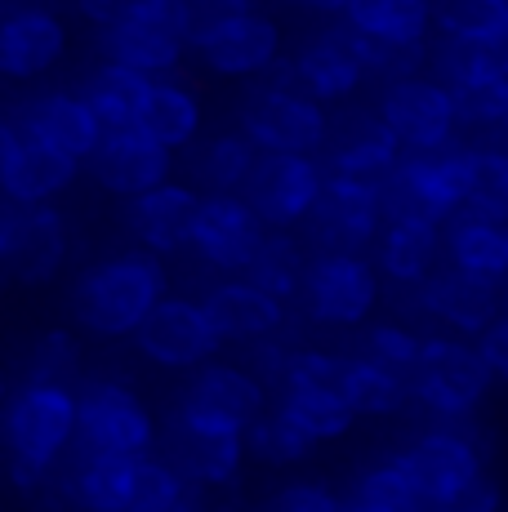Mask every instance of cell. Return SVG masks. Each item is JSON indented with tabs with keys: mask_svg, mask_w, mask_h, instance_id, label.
I'll return each instance as SVG.
<instances>
[{
	"mask_svg": "<svg viewBox=\"0 0 508 512\" xmlns=\"http://www.w3.org/2000/svg\"><path fill=\"white\" fill-rule=\"evenodd\" d=\"M299 294L321 326H361L379 303V277L366 254H312L299 277Z\"/></svg>",
	"mask_w": 508,
	"mask_h": 512,
	"instance_id": "obj_10",
	"label": "cell"
},
{
	"mask_svg": "<svg viewBox=\"0 0 508 512\" xmlns=\"http://www.w3.org/2000/svg\"><path fill=\"white\" fill-rule=\"evenodd\" d=\"M326 170L317 156H286V152H259L241 183V201L254 210V219L268 232H290L295 223L308 219L317 205Z\"/></svg>",
	"mask_w": 508,
	"mask_h": 512,
	"instance_id": "obj_9",
	"label": "cell"
},
{
	"mask_svg": "<svg viewBox=\"0 0 508 512\" xmlns=\"http://www.w3.org/2000/svg\"><path fill=\"white\" fill-rule=\"evenodd\" d=\"M76 174H81V165L72 156L36 139H23L14 130V147H9L5 170H0V196L9 205H50L76 183Z\"/></svg>",
	"mask_w": 508,
	"mask_h": 512,
	"instance_id": "obj_26",
	"label": "cell"
},
{
	"mask_svg": "<svg viewBox=\"0 0 508 512\" xmlns=\"http://www.w3.org/2000/svg\"><path fill=\"white\" fill-rule=\"evenodd\" d=\"M170 512H201V508H197V504H192V499H183V504H174Z\"/></svg>",
	"mask_w": 508,
	"mask_h": 512,
	"instance_id": "obj_56",
	"label": "cell"
},
{
	"mask_svg": "<svg viewBox=\"0 0 508 512\" xmlns=\"http://www.w3.org/2000/svg\"><path fill=\"white\" fill-rule=\"evenodd\" d=\"M254 147L246 134H219V139L205 143L201 152V183L210 187V196H237L241 183H246L250 165H254Z\"/></svg>",
	"mask_w": 508,
	"mask_h": 512,
	"instance_id": "obj_38",
	"label": "cell"
},
{
	"mask_svg": "<svg viewBox=\"0 0 508 512\" xmlns=\"http://www.w3.org/2000/svg\"><path fill=\"white\" fill-rule=\"evenodd\" d=\"M130 5H134V0H81V14L94 18L99 27H112Z\"/></svg>",
	"mask_w": 508,
	"mask_h": 512,
	"instance_id": "obj_51",
	"label": "cell"
},
{
	"mask_svg": "<svg viewBox=\"0 0 508 512\" xmlns=\"http://www.w3.org/2000/svg\"><path fill=\"white\" fill-rule=\"evenodd\" d=\"M464 210L508 219V156L500 147H473V187H468Z\"/></svg>",
	"mask_w": 508,
	"mask_h": 512,
	"instance_id": "obj_39",
	"label": "cell"
},
{
	"mask_svg": "<svg viewBox=\"0 0 508 512\" xmlns=\"http://www.w3.org/2000/svg\"><path fill=\"white\" fill-rule=\"evenodd\" d=\"M348 27L379 45H428L433 0H348Z\"/></svg>",
	"mask_w": 508,
	"mask_h": 512,
	"instance_id": "obj_30",
	"label": "cell"
},
{
	"mask_svg": "<svg viewBox=\"0 0 508 512\" xmlns=\"http://www.w3.org/2000/svg\"><path fill=\"white\" fill-rule=\"evenodd\" d=\"M161 259L148 250H125L112 259H99L72 285V317L81 330L99 339H125L143 326V317L165 299Z\"/></svg>",
	"mask_w": 508,
	"mask_h": 512,
	"instance_id": "obj_1",
	"label": "cell"
},
{
	"mask_svg": "<svg viewBox=\"0 0 508 512\" xmlns=\"http://www.w3.org/2000/svg\"><path fill=\"white\" fill-rule=\"evenodd\" d=\"M500 152H504V156H508V143H504V147H500Z\"/></svg>",
	"mask_w": 508,
	"mask_h": 512,
	"instance_id": "obj_60",
	"label": "cell"
},
{
	"mask_svg": "<svg viewBox=\"0 0 508 512\" xmlns=\"http://www.w3.org/2000/svg\"><path fill=\"white\" fill-rule=\"evenodd\" d=\"M165 446H170V464L174 472L197 486H223V481L237 477L241 459H246V441H241V428H228V423H214L201 415H188V410H174L170 432H165Z\"/></svg>",
	"mask_w": 508,
	"mask_h": 512,
	"instance_id": "obj_14",
	"label": "cell"
},
{
	"mask_svg": "<svg viewBox=\"0 0 508 512\" xmlns=\"http://www.w3.org/2000/svg\"><path fill=\"white\" fill-rule=\"evenodd\" d=\"M134 343H139V352L152 366H165V370H197L223 348L219 334L205 321L201 303L174 299V294H165L143 317V326L134 330Z\"/></svg>",
	"mask_w": 508,
	"mask_h": 512,
	"instance_id": "obj_13",
	"label": "cell"
},
{
	"mask_svg": "<svg viewBox=\"0 0 508 512\" xmlns=\"http://www.w3.org/2000/svg\"><path fill=\"white\" fill-rule=\"evenodd\" d=\"M9 228H14V205L0 201V290L9 285Z\"/></svg>",
	"mask_w": 508,
	"mask_h": 512,
	"instance_id": "obj_52",
	"label": "cell"
},
{
	"mask_svg": "<svg viewBox=\"0 0 508 512\" xmlns=\"http://www.w3.org/2000/svg\"><path fill=\"white\" fill-rule=\"evenodd\" d=\"M156 441V419L148 401L116 379H94L76 392V446L81 455L143 459Z\"/></svg>",
	"mask_w": 508,
	"mask_h": 512,
	"instance_id": "obj_5",
	"label": "cell"
},
{
	"mask_svg": "<svg viewBox=\"0 0 508 512\" xmlns=\"http://www.w3.org/2000/svg\"><path fill=\"white\" fill-rule=\"evenodd\" d=\"M290 76H295V85L308 98H317L326 107V103L353 98L361 90V81H366V67L353 54V41H348V27H344V32H326L299 49L290 58Z\"/></svg>",
	"mask_w": 508,
	"mask_h": 512,
	"instance_id": "obj_27",
	"label": "cell"
},
{
	"mask_svg": "<svg viewBox=\"0 0 508 512\" xmlns=\"http://www.w3.org/2000/svg\"><path fill=\"white\" fill-rule=\"evenodd\" d=\"M299 277H304V250H299V241L290 232H268L263 245L254 250L246 281L254 290L272 294L277 303H286L290 294H299Z\"/></svg>",
	"mask_w": 508,
	"mask_h": 512,
	"instance_id": "obj_37",
	"label": "cell"
},
{
	"mask_svg": "<svg viewBox=\"0 0 508 512\" xmlns=\"http://www.w3.org/2000/svg\"><path fill=\"white\" fill-rule=\"evenodd\" d=\"M76 370H81V343L67 330H45L27 352L23 383H63V388H72Z\"/></svg>",
	"mask_w": 508,
	"mask_h": 512,
	"instance_id": "obj_40",
	"label": "cell"
},
{
	"mask_svg": "<svg viewBox=\"0 0 508 512\" xmlns=\"http://www.w3.org/2000/svg\"><path fill=\"white\" fill-rule=\"evenodd\" d=\"M241 441H246V455L263 459V464H299L312 455V441L290 428L281 415H259L241 432Z\"/></svg>",
	"mask_w": 508,
	"mask_h": 512,
	"instance_id": "obj_43",
	"label": "cell"
},
{
	"mask_svg": "<svg viewBox=\"0 0 508 512\" xmlns=\"http://www.w3.org/2000/svg\"><path fill=\"white\" fill-rule=\"evenodd\" d=\"M263 236H268V228L254 219V210L241 201V196H201L188 245L210 263V268L246 272L254 250L263 245Z\"/></svg>",
	"mask_w": 508,
	"mask_h": 512,
	"instance_id": "obj_17",
	"label": "cell"
},
{
	"mask_svg": "<svg viewBox=\"0 0 508 512\" xmlns=\"http://www.w3.org/2000/svg\"><path fill=\"white\" fill-rule=\"evenodd\" d=\"M0 441L14 486L36 490L76 446V392L63 383H23L0 406Z\"/></svg>",
	"mask_w": 508,
	"mask_h": 512,
	"instance_id": "obj_2",
	"label": "cell"
},
{
	"mask_svg": "<svg viewBox=\"0 0 508 512\" xmlns=\"http://www.w3.org/2000/svg\"><path fill=\"white\" fill-rule=\"evenodd\" d=\"M9 130V112H5V103H0V134Z\"/></svg>",
	"mask_w": 508,
	"mask_h": 512,
	"instance_id": "obj_58",
	"label": "cell"
},
{
	"mask_svg": "<svg viewBox=\"0 0 508 512\" xmlns=\"http://www.w3.org/2000/svg\"><path fill=\"white\" fill-rule=\"evenodd\" d=\"M344 512H384V508H370V504H357V499H348Z\"/></svg>",
	"mask_w": 508,
	"mask_h": 512,
	"instance_id": "obj_55",
	"label": "cell"
},
{
	"mask_svg": "<svg viewBox=\"0 0 508 512\" xmlns=\"http://www.w3.org/2000/svg\"><path fill=\"white\" fill-rule=\"evenodd\" d=\"M473 348H477V357H482L486 374L508 383V317H504V312H500V317H495L482 334H477Z\"/></svg>",
	"mask_w": 508,
	"mask_h": 512,
	"instance_id": "obj_49",
	"label": "cell"
},
{
	"mask_svg": "<svg viewBox=\"0 0 508 512\" xmlns=\"http://www.w3.org/2000/svg\"><path fill=\"white\" fill-rule=\"evenodd\" d=\"M473 187V147H433V152H402L384 183H379V214L388 219H424L442 228L464 210Z\"/></svg>",
	"mask_w": 508,
	"mask_h": 512,
	"instance_id": "obj_3",
	"label": "cell"
},
{
	"mask_svg": "<svg viewBox=\"0 0 508 512\" xmlns=\"http://www.w3.org/2000/svg\"><path fill=\"white\" fill-rule=\"evenodd\" d=\"M72 232L54 205H14L9 228V285H50L67 263Z\"/></svg>",
	"mask_w": 508,
	"mask_h": 512,
	"instance_id": "obj_21",
	"label": "cell"
},
{
	"mask_svg": "<svg viewBox=\"0 0 508 512\" xmlns=\"http://www.w3.org/2000/svg\"><path fill=\"white\" fill-rule=\"evenodd\" d=\"M482 459H486L482 437H477L473 423L442 419L433 432H424L415 446H406L393 464L406 472L410 486L419 490V499H424L428 512H433L437 504H446L455 490H464L477 472H486Z\"/></svg>",
	"mask_w": 508,
	"mask_h": 512,
	"instance_id": "obj_6",
	"label": "cell"
},
{
	"mask_svg": "<svg viewBox=\"0 0 508 512\" xmlns=\"http://www.w3.org/2000/svg\"><path fill=\"white\" fill-rule=\"evenodd\" d=\"M379 272L402 290H415L437 272L442 259V228L424 219H388L379 228Z\"/></svg>",
	"mask_w": 508,
	"mask_h": 512,
	"instance_id": "obj_29",
	"label": "cell"
},
{
	"mask_svg": "<svg viewBox=\"0 0 508 512\" xmlns=\"http://www.w3.org/2000/svg\"><path fill=\"white\" fill-rule=\"evenodd\" d=\"M201 312L219 343H263L286 326V303L254 290L250 281H223L201 299Z\"/></svg>",
	"mask_w": 508,
	"mask_h": 512,
	"instance_id": "obj_25",
	"label": "cell"
},
{
	"mask_svg": "<svg viewBox=\"0 0 508 512\" xmlns=\"http://www.w3.org/2000/svg\"><path fill=\"white\" fill-rule=\"evenodd\" d=\"M148 90H152L148 76L130 72V67L103 63L99 72L85 81L81 98H85V107L99 116L103 130H130V125H139V112H143V103H148Z\"/></svg>",
	"mask_w": 508,
	"mask_h": 512,
	"instance_id": "obj_34",
	"label": "cell"
},
{
	"mask_svg": "<svg viewBox=\"0 0 508 512\" xmlns=\"http://www.w3.org/2000/svg\"><path fill=\"white\" fill-rule=\"evenodd\" d=\"M433 27L442 41L495 45L508 36V0H433Z\"/></svg>",
	"mask_w": 508,
	"mask_h": 512,
	"instance_id": "obj_36",
	"label": "cell"
},
{
	"mask_svg": "<svg viewBox=\"0 0 508 512\" xmlns=\"http://www.w3.org/2000/svg\"><path fill=\"white\" fill-rule=\"evenodd\" d=\"M9 392H14V388H9V370L0 366V406H5V401H9Z\"/></svg>",
	"mask_w": 508,
	"mask_h": 512,
	"instance_id": "obj_54",
	"label": "cell"
},
{
	"mask_svg": "<svg viewBox=\"0 0 508 512\" xmlns=\"http://www.w3.org/2000/svg\"><path fill=\"white\" fill-rule=\"evenodd\" d=\"M268 81L250 90L241 107V134L254 152H286V156H317L326 147L330 116L317 98H308L290 76V63L263 72Z\"/></svg>",
	"mask_w": 508,
	"mask_h": 512,
	"instance_id": "obj_4",
	"label": "cell"
},
{
	"mask_svg": "<svg viewBox=\"0 0 508 512\" xmlns=\"http://www.w3.org/2000/svg\"><path fill=\"white\" fill-rule=\"evenodd\" d=\"M451 103H455L459 125H486V130H504L508 125V81L504 76H482V81L455 85Z\"/></svg>",
	"mask_w": 508,
	"mask_h": 512,
	"instance_id": "obj_41",
	"label": "cell"
},
{
	"mask_svg": "<svg viewBox=\"0 0 508 512\" xmlns=\"http://www.w3.org/2000/svg\"><path fill=\"white\" fill-rule=\"evenodd\" d=\"M335 392L344 397V406L353 410V415H397V410L410 401V383L402 374L375 366V361L366 357H339V383Z\"/></svg>",
	"mask_w": 508,
	"mask_h": 512,
	"instance_id": "obj_33",
	"label": "cell"
},
{
	"mask_svg": "<svg viewBox=\"0 0 508 512\" xmlns=\"http://www.w3.org/2000/svg\"><path fill=\"white\" fill-rule=\"evenodd\" d=\"M379 121L402 143V152H433V147L455 143V125H459L451 90L442 81H433V76H406V81L384 85Z\"/></svg>",
	"mask_w": 508,
	"mask_h": 512,
	"instance_id": "obj_11",
	"label": "cell"
},
{
	"mask_svg": "<svg viewBox=\"0 0 508 512\" xmlns=\"http://www.w3.org/2000/svg\"><path fill=\"white\" fill-rule=\"evenodd\" d=\"M415 303L433 321H446L455 334H482L500 317V285L468 277V272H455V268H442L424 285H415Z\"/></svg>",
	"mask_w": 508,
	"mask_h": 512,
	"instance_id": "obj_24",
	"label": "cell"
},
{
	"mask_svg": "<svg viewBox=\"0 0 508 512\" xmlns=\"http://www.w3.org/2000/svg\"><path fill=\"white\" fill-rule=\"evenodd\" d=\"M188 499V486L183 477L174 472L165 459H134V499H130V512H170L174 504Z\"/></svg>",
	"mask_w": 508,
	"mask_h": 512,
	"instance_id": "obj_44",
	"label": "cell"
},
{
	"mask_svg": "<svg viewBox=\"0 0 508 512\" xmlns=\"http://www.w3.org/2000/svg\"><path fill=\"white\" fill-rule=\"evenodd\" d=\"M442 245L451 254L455 272H468V277H482L495 285L508 281V219H486V214L459 210L446 219Z\"/></svg>",
	"mask_w": 508,
	"mask_h": 512,
	"instance_id": "obj_28",
	"label": "cell"
},
{
	"mask_svg": "<svg viewBox=\"0 0 508 512\" xmlns=\"http://www.w3.org/2000/svg\"><path fill=\"white\" fill-rule=\"evenodd\" d=\"M67 54V27L45 5L0 9V76L5 81H36Z\"/></svg>",
	"mask_w": 508,
	"mask_h": 512,
	"instance_id": "obj_19",
	"label": "cell"
},
{
	"mask_svg": "<svg viewBox=\"0 0 508 512\" xmlns=\"http://www.w3.org/2000/svg\"><path fill=\"white\" fill-rule=\"evenodd\" d=\"M286 361H290V348H281V343L277 339H263V343H254V348H250V374H254V379H259V383H281V379H286Z\"/></svg>",
	"mask_w": 508,
	"mask_h": 512,
	"instance_id": "obj_50",
	"label": "cell"
},
{
	"mask_svg": "<svg viewBox=\"0 0 508 512\" xmlns=\"http://www.w3.org/2000/svg\"><path fill=\"white\" fill-rule=\"evenodd\" d=\"M263 406H268V388L250 370L219 366V361H205V366L192 370L179 401V410H188V415L228 423V428H241V432L263 415Z\"/></svg>",
	"mask_w": 508,
	"mask_h": 512,
	"instance_id": "obj_22",
	"label": "cell"
},
{
	"mask_svg": "<svg viewBox=\"0 0 508 512\" xmlns=\"http://www.w3.org/2000/svg\"><path fill=\"white\" fill-rule=\"evenodd\" d=\"M152 5H174V0H152Z\"/></svg>",
	"mask_w": 508,
	"mask_h": 512,
	"instance_id": "obj_59",
	"label": "cell"
},
{
	"mask_svg": "<svg viewBox=\"0 0 508 512\" xmlns=\"http://www.w3.org/2000/svg\"><path fill=\"white\" fill-rule=\"evenodd\" d=\"M192 49L219 76H263L281 63V27L268 14L250 9V14H232L205 27L201 36H192Z\"/></svg>",
	"mask_w": 508,
	"mask_h": 512,
	"instance_id": "obj_16",
	"label": "cell"
},
{
	"mask_svg": "<svg viewBox=\"0 0 508 512\" xmlns=\"http://www.w3.org/2000/svg\"><path fill=\"white\" fill-rule=\"evenodd\" d=\"M277 415L295 432H304L312 446H317V441H339L357 419L335 388H317V383H281Z\"/></svg>",
	"mask_w": 508,
	"mask_h": 512,
	"instance_id": "obj_31",
	"label": "cell"
},
{
	"mask_svg": "<svg viewBox=\"0 0 508 512\" xmlns=\"http://www.w3.org/2000/svg\"><path fill=\"white\" fill-rule=\"evenodd\" d=\"M170 170H174V152L152 143L139 125H130V130H103V139L90 156L94 183L103 192L121 196V201H134V196L170 183Z\"/></svg>",
	"mask_w": 508,
	"mask_h": 512,
	"instance_id": "obj_15",
	"label": "cell"
},
{
	"mask_svg": "<svg viewBox=\"0 0 508 512\" xmlns=\"http://www.w3.org/2000/svg\"><path fill=\"white\" fill-rule=\"evenodd\" d=\"M500 312H504V317H508V281L500 285Z\"/></svg>",
	"mask_w": 508,
	"mask_h": 512,
	"instance_id": "obj_57",
	"label": "cell"
},
{
	"mask_svg": "<svg viewBox=\"0 0 508 512\" xmlns=\"http://www.w3.org/2000/svg\"><path fill=\"white\" fill-rule=\"evenodd\" d=\"M139 130L165 152H179L201 134V103L188 85L179 81H152L148 103L139 112Z\"/></svg>",
	"mask_w": 508,
	"mask_h": 512,
	"instance_id": "obj_32",
	"label": "cell"
},
{
	"mask_svg": "<svg viewBox=\"0 0 508 512\" xmlns=\"http://www.w3.org/2000/svg\"><path fill=\"white\" fill-rule=\"evenodd\" d=\"M254 0H179V18H183V32H188V49L192 36H201L205 27L223 23L232 14H250Z\"/></svg>",
	"mask_w": 508,
	"mask_h": 512,
	"instance_id": "obj_47",
	"label": "cell"
},
{
	"mask_svg": "<svg viewBox=\"0 0 508 512\" xmlns=\"http://www.w3.org/2000/svg\"><path fill=\"white\" fill-rule=\"evenodd\" d=\"M419 334L415 330H406V326H397V321H379V326H370L366 330V339H361V357L366 361H375V366H384V370H393V374H402V379H410V370H415V361H419Z\"/></svg>",
	"mask_w": 508,
	"mask_h": 512,
	"instance_id": "obj_45",
	"label": "cell"
},
{
	"mask_svg": "<svg viewBox=\"0 0 508 512\" xmlns=\"http://www.w3.org/2000/svg\"><path fill=\"white\" fill-rule=\"evenodd\" d=\"M326 165L321 170L330 179H357L379 187L393 174V165L402 161V143L388 134V125L375 112H353L344 121H330L326 134Z\"/></svg>",
	"mask_w": 508,
	"mask_h": 512,
	"instance_id": "obj_20",
	"label": "cell"
},
{
	"mask_svg": "<svg viewBox=\"0 0 508 512\" xmlns=\"http://www.w3.org/2000/svg\"><path fill=\"white\" fill-rule=\"evenodd\" d=\"M67 495H72V504L81 512H130V499H134V459L81 455Z\"/></svg>",
	"mask_w": 508,
	"mask_h": 512,
	"instance_id": "obj_35",
	"label": "cell"
},
{
	"mask_svg": "<svg viewBox=\"0 0 508 512\" xmlns=\"http://www.w3.org/2000/svg\"><path fill=\"white\" fill-rule=\"evenodd\" d=\"M268 512H344V504H339L335 490L321 486V481H290L286 490H277Z\"/></svg>",
	"mask_w": 508,
	"mask_h": 512,
	"instance_id": "obj_46",
	"label": "cell"
},
{
	"mask_svg": "<svg viewBox=\"0 0 508 512\" xmlns=\"http://www.w3.org/2000/svg\"><path fill=\"white\" fill-rule=\"evenodd\" d=\"M290 5L312 9V14H344V5H348V0H290Z\"/></svg>",
	"mask_w": 508,
	"mask_h": 512,
	"instance_id": "obj_53",
	"label": "cell"
},
{
	"mask_svg": "<svg viewBox=\"0 0 508 512\" xmlns=\"http://www.w3.org/2000/svg\"><path fill=\"white\" fill-rule=\"evenodd\" d=\"M353 499L357 504H370V508H384V512H428V504L419 499V490L410 486V477L393 464V459L361 472Z\"/></svg>",
	"mask_w": 508,
	"mask_h": 512,
	"instance_id": "obj_42",
	"label": "cell"
},
{
	"mask_svg": "<svg viewBox=\"0 0 508 512\" xmlns=\"http://www.w3.org/2000/svg\"><path fill=\"white\" fill-rule=\"evenodd\" d=\"M504 508V490L491 472H477L464 490H455L446 504H437L433 512H500Z\"/></svg>",
	"mask_w": 508,
	"mask_h": 512,
	"instance_id": "obj_48",
	"label": "cell"
},
{
	"mask_svg": "<svg viewBox=\"0 0 508 512\" xmlns=\"http://www.w3.org/2000/svg\"><path fill=\"white\" fill-rule=\"evenodd\" d=\"M9 125H14L23 139H36V143L54 147V152L72 156L76 165L90 161L94 147L103 139L99 116H94L90 107H85V98L72 94V90H50V94L27 98Z\"/></svg>",
	"mask_w": 508,
	"mask_h": 512,
	"instance_id": "obj_18",
	"label": "cell"
},
{
	"mask_svg": "<svg viewBox=\"0 0 508 512\" xmlns=\"http://www.w3.org/2000/svg\"><path fill=\"white\" fill-rule=\"evenodd\" d=\"M304 223L321 254H361L384 228L379 187L357 183V179H330L326 174L317 205L308 210Z\"/></svg>",
	"mask_w": 508,
	"mask_h": 512,
	"instance_id": "obj_12",
	"label": "cell"
},
{
	"mask_svg": "<svg viewBox=\"0 0 508 512\" xmlns=\"http://www.w3.org/2000/svg\"><path fill=\"white\" fill-rule=\"evenodd\" d=\"M197 205H201L197 187L161 183V187H152V192L125 201V228H130V236L143 245V250L161 259V254H174L188 245Z\"/></svg>",
	"mask_w": 508,
	"mask_h": 512,
	"instance_id": "obj_23",
	"label": "cell"
},
{
	"mask_svg": "<svg viewBox=\"0 0 508 512\" xmlns=\"http://www.w3.org/2000/svg\"><path fill=\"white\" fill-rule=\"evenodd\" d=\"M103 54L107 63L130 67V72L148 76V81H165V72H174L183 63V54H188L179 0L174 5L134 0L112 27H103Z\"/></svg>",
	"mask_w": 508,
	"mask_h": 512,
	"instance_id": "obj_7",
	"label": "cell"
},
{
	"mask_svg": "<svg viewBox=\"0 0 508 512\" xmlns=\"http://www.w3.org/2000/svg\"><path fill=\"white\" fill-rule=\"evenodd\" d=\"M406 383L437 419H468L491 392V374L473 343L442 339V334L419 343V361Z\"/></svg>",
	"mask_w": 508,
	"mask_h": 512,
	"instance_id": "obj_8",
	"label": "cell"
}]
</instances>
